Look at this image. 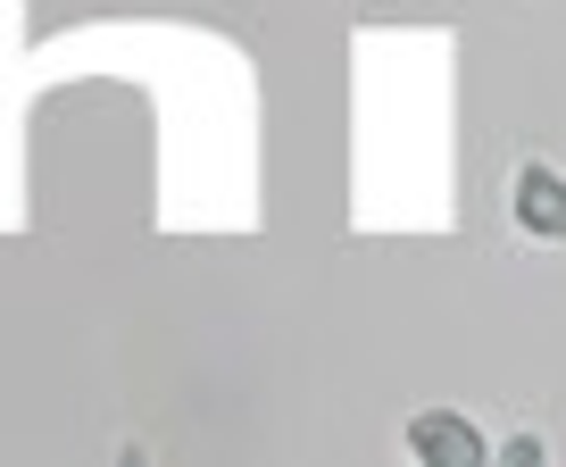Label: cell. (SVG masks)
<instances>
[{
	"mask_svg": "<svg viewBox=\"0 0 566 467\" xmlns=\"http://www.w3.org/2000/svg\"><path fill=\"white\" fill-rule=\"evenodd\" d=\"M408 450H417L424 467H475V459H483L475 426H467L459 409H424L417 426H408Z\"/></svg>",
	"mask_w": 566,
	"mask_h": 467,
	"instance_id": "6da1fadb",
	"label": "cell"
},
{
	"mask_svg": "<svg viewBox=\"0 0 566 467\" xmlns=\"http://www.w3.org/2000/svg\"><path fill=\"white\" fill-rule=\"evenodd\" d=\"M500 459H509V467H542V443H533V434H516V443L500 450Z\"/></svg>",
	"mask_w": 566,
	"mask_h": 467,
	"instance_id": "3957f363",
	"label": "cell"
},
{
	"mask_svg": "<svg viewBox=\"0 0 566 467\" xmlns=\"http://www.w3.org/2000/svg\"><path fill=\"white\" fill-rule=\"evenodd\" d=\"M516 217H525V234H542V242H566V184L549 176V167H525V176H516Z\"/></svg>",
	"mask_w": 566,
	"mask_h": 467,
	"instance_id": "7a4b0ae2",
	"label": "cell"
}]
</instances>
